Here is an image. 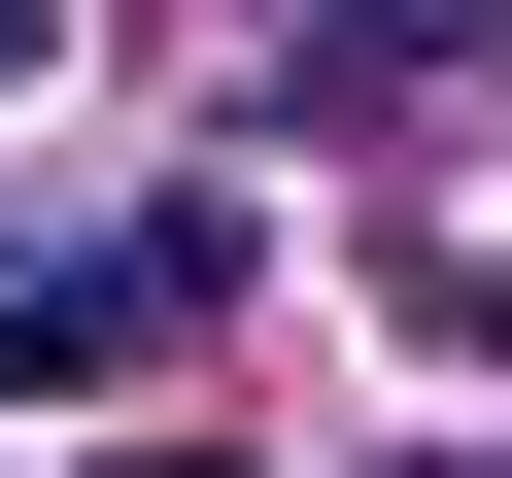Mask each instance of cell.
<instances>
[{"label": "cell", "instance_id": "obj_1", "mask_svg": "<svg viewBox=\"0 0 512 478\" xmlns=\"http://www.w3.org/2000/svg\"><path fill=\"white\" fill-rule=\"evenodd\" d=\"M205 274H239V239H137V274H0V376H137Z\"/></svg>", "mask_w": 512, "mask_h": 478}]
</instances>
